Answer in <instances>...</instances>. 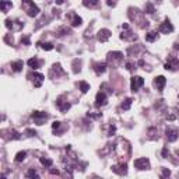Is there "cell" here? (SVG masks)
Here are the masks:
<instances>
[{
	"label": "cell",
	"mask_w": 179,
	"mask_h": 179,
	"mask_svg": "<svg viewBox=\"0 0 179 179\" xmlns=\"http://www.w3.org/2000/svg\"><path fill=\"white\" fill-rule=\"evenodd\" d=\"M22 9H25L27 14L30 17H37L39 13V9L37 4H34V1H22Z\"/></svg>",
	"instance_id": "1"
},
{
	"label": "cell",
	"mask_w": 179,
	"mask_h": 179,
	"mask_svg": "<svg viewBox=\"0 0 179 179\" xmlns=\"http://www.w3.org/2000/svg\"><path fill=\"white\" fill-rule=\"evenodd\" d=\"M143 84H144V79H143V77H140V76H134V77H132L130 87H132L133 92L139 91V88H140V87H143Z\"/></svg>",
	"instance_id": "2"
},
{
	"label": "cell",
	"mask_w": 179,
	"mask_h": 179,
	"mask_svg": "<svg viewBox=\"0 0 179 179\" xmlns=\"http://www.w3.org/2000/svg\"><path fill=\"white\" fill-rule=\"evenodd\" d=\"M31 118L35 121L37 125H42L43 122L48 119V113L46 112H39V111H35L34 113L31 115Z\"/></svg>",
	"instance_id": "3"
},
{
	"label": "cell",
	"mask_w": 179,
	"mask_h": 179,
	"mask_svg": "<svg viewBox=\"0 0 179 179\" xmlns=\"http://www.w3.org/2000/svg\"><path fill=\"white\" fill-rule=\"evenodd\" d=\"M134 167L137 169H148L150 168V161H148V158H137L134 161Z\"/></svg>",
	"instance_id": "4"
},
{
	"label": "cell",
	"mask_w": 179,
	"mask_h": 179,
	"mask_svg": "<svg viewBox=\"0 0 179 179\" xmlns=\"http://www.w3.org/2000/svg\"><path fill=\"white\" fill-rule=\"evenodd\" d=\"M165 133H167V139H168V141H175V140L179 137V130L176 129V127H168Z\"/></svg>",
	"instance_id": "5"
},
{
	"label": "cell",
	"mask_w": 179,
	"mask_h": 179,
	"mask_svg": "<svg viewBox=\"0 0 179 179\" xmlns=\"http://www.w3.org/2000/svg\"><path fill=\"white\" fill-rule=\"evenodd\" d=\"M158 31L162 32V34H171V32L174 31V25L169 22V20H165V21L160 25V28H158Z\"/></svg>",
	"instance_id": "6"
},
{
	"label": "cell",
	"mask_w": 179,
	"mask_h": 179,
	"mask_svg": "<svg viewBox=\"0 0 179 179\" xmlns=\"http://www.w3.org/2000/svg\"><path fill=\"white\" fill-rule=\"evenodd\" d=\"M97 38H98V41H100V42H106V41L111 38V31H109V30H106V28H104V30H100V31H98V35H97Z\"/></svg>",
	"instance_id": "7"
},
{
	"label": "cell",
	"mask_w": 179,
	"mask_h": 179,
	"mask_svg": "<svg viewBox=\"0 0 179 179\" xmlns=\"http://www.w3.org/2000/svg\"><path fill=\"white\" fill-rule=\"evenodd\" d=\"M106 104V94L104 91H101L97 94V98H95V106L100 108V106H104Z\"/></svg>",
	"instance_id": "8"
},
{
	"label": "cell",
	"mask_w": 179,
	"mask_h": 179,
	"mask_svg": "<svg viewBox=\"0 0 179 179\" xmlns=\"http://www.w3.org/2000/svg\"><path fill=\"white\" fill-rule=\"evenodd\" d=\"M122 30H125V32H122V35H121V38L122 39H134V35L132 34V31H130V28H129V24H123L122 25Z\"/></svg>",
	"instance_id": "9"
},
{
	"label": "cell",
	"mask_w": 179,
	"mask_h": 179,
	"mask_svg": "<svg viewBox=\"0 0 179 179\" xmlns=\"http://www.w3.org/2000/svg\"><path fill=\"white\" fill-rule=\"evenodd\" d=\"M179 67V60L176 58H174V56H171V58L168 59V62L165 63V69L167 70H175V69Z\"/></svg>",
	"instance_id": "10"
},
{
	"label": "cell",
	"mask_w": 179,
	"mask_h": 179,
	"mask_svg": "<svg viewBox=\"0 0 179 179\" xmlns=\"http://www.w3.org/2000/svg\"><path fill=\"white\" fill-rule=\"evenodd\" d=\"M28 77H30V79H32V80H34V85H35L37 88H39V87L42 85V81H43V79H45V77H43L42 74H39V73L30 74Z\"/></svg>",
	"instance_id": "11"
},
{
	"label": "cell",
	"mask_w": 179,
	"mask_h": 179,
	"mask_svg": "<svg viewBox=\"0 0 179 179\" xmlns=\"http://www.w3.org/2000/svg\"><path fill=\"white\" fill-rule=\"evenodd\" d=\"M165 84H167V79H165L164 76H158V77H155V80H154V85L157 87L158 91H162Z\"/></svg>",
	"instance_id": "12"
},
{
	"label": "cell",
	"mask_w": 179,
	"mask_h": 179,
	"mask_svg": "<svg viewBox=\"0 0 179 179\" xmlns=\"http://www.w3.org/2000/svg\"><path fill=\"white\" fill-rule=\"evenodd\" d=\"M56 105H58V108H59V111H60V112H67V109H70V104H69L67 101H63L62 97L58 98Z\"/></svg>",
	"instance_id": "13"
},
{
	"label": "cell",
	"mask_w": 179,
	"mask_h": 179,
	"mask_svg": "<svg viewBox=\"0 0 179 179\" xmlns=\"http://www.w3.org/2000/svg\"><path fill=\"white\" fill-rule=\"evenodd\" d=\"M112 171L118 175H126L127 174V165L126 164H121V165H113Z\"/></svg>",
	"instance_id": "14"
},
{
	"label": "cell",
	"mask_w": 179,
	"mask_h": 179,
	"mask_svg": "<svg viewBox=\"0 0 179 179\" xmlns=\"http://www.w3.org/2000/svg\"><path fill=\"white\" fill-rule=\"evenodd\" d=\"M6 27L10 28V30H20L22 27V22L21 21H11V20H6Z\"/></svg>",
	"instance_id": "15"
},
{
	"label": "cell",
	"mask_w": 179,
	"mask_h": 179,
	"mask_svg": "<svg viewBox=\"0 0 179 179\" xmlns=\"http://www.w3.org/2000/svg\"><path fill=\"white\" fill-rule=\"evenodd\" d=\"M70 18H71V25L73 27H79V25H81V22H83L81 17H79L76 13H71V14H70Z\"/></svg>",
	"instance_id": "16"
},
{
	"label": "cell",
	"mask_w": 179,
	"mask_h": 179,
	"mask_svg": "<svg viewBox=\"0 0 179 179\" xmlns=\"http://www.w3.org/2000/svg\"><path fill=\"white\" fill-rule=\"evenodd\" d=\"M94 70H95V73L100 76V74H102L106 70V64L104 62L102 63H94Z\"/></svg>",
	"instance_id": "17"
},
{
	"label": "cell",
	"mask_w": 179,
	"mask_h": 179,
	"mask_svg": "<svg viewBox=\"0 0 179 179\" xmlns=\"http://www.w3.org/2000/svg\"><path fill=\"white\" fill-rule=\"evenodd\" d=\"M28 66L32 67V69H38L39 66H41V62H39L37 58H31L30 60H28Z\"/></svg>",
	"instance_id": "18"
},
{
	"label": "cell",
	"mask_w": 179,
	"mask_h": 179,
	"mask_svg": "<svg viewBox=\"0 0 179 179\" xmlns=\"http://www.w3.org/2000/svg\"><path fill=\"white\" fill-rule=\"evenodd\" d=\"M22 66H24L22 60H17V62H14V63H11V69H13L14 71H21Z\"/></svg>",
	"instance_id": "19"
},
{
	"label": "cell",
	"mask_w": 179,
	"mask_h": 179,
	"mask_svg": "<svg viewBox=\"0 0 179 179\" xmlns=\"http://www.w3.org/2000/svg\"><path fill=\"white\" fill-rule=\"evenodd\" d=\"M158 37V34L155 31H151V32H148V34H146V41L147 42H154L155 39H157Z\"/></svg>",
	"instance_id": "20"
},
{
	"label": "cell",
	"mask_w": 179,
	"mask_h": 179,
	"mask_svg": "<svg viewBox=\"0 0 179 179\" xmlns=\"http://www.w3.org/2000/svg\"><path fill=\"white\" fill-rule=\"evenodd\" d=\"M11 1H0V10L3 11V13H7V10L11 7Z\"/></svg>",
	"instance_id": "21"
},
{
	"label": "cell",
	"mask_w": 179,
	"mask_h": 179,
	"mask_svg": "<svg viewBox=\"0 0 179 179\" xmlns=\"http://www.w3.org/2000/svg\"><path fill=\"white\" fill-rule=\"evenodd\" d=\"M132 102H133L132 98H126V100H125V102L121 105V108L123 109V111H127V109L130 108V105H132Z\"/></svg>",
	"instance_id": "22"
},
{
	"label": "cell",
	"mask_w": 179,
	"mask_h": 179,
	"mask_svg": "<svg viewBox=\"0 0 179 179\" xmlns=\"http://www.w3.org/2000/svg\"><path fill=\"white\" fill-rule=\"evenodd\" d=\"M38 46L42 48V49H45V51H52L53 49V45L51 42H38Z\"/></svg>",
	"instance_id": "23"
},
{
	"label": "cell",
	"mask_w": 179,
	"mask_h": 179,
	"mask_svg": "<svg viewBox=\"0 0 179 179\" xmlns=\"http://www.w3.org/2000/svg\"><path fill=\"white\" fill-rule=\"evenodd\" d=\"M27 179H39V176H38V174L34 171V169H28V172H27Z\"/></svg>",
	"instance_id": "24"
},
{
	"label": "cell",
	"mask_w": 179,
	"mask_h": 179,
	"mask_svg": "<svg viewBox=\"0 0 179 179\" xmlns=\"http://www.w3.org/2000/svg\"><path fill=\"white\" fill-rule=\"evenodd\" d=\"M41 162H42V165H45V167H46V168H51V167H52V160H51V158H46V157H42L41 158Z\"/></svg>",
	"instance_id": "25"
},
{
	"label": "cell",
	"mask_w": 179,
	"mask_h": 179,
	"mask_svg": "<svg viewBox=\"0 0 179 179\" xmlns=\"http://www.w3.org/2000/svg\"><path fill=\"white\" fill-rule=\"evenodd\" d=\"M25 155H27V153L25 151H20V153L16 155V158H14V161L16 162H21V161H24V158H25Z\"/></svg>",
	"instance_id": "26"
},
{
	"label": "cell",
	"mask_w": 179,
	"mask_h": 179,
	"mask_svg": "<svg viewBox=\"0 0 179 179\" xmlns=\"http://www.w3.org/2000/svg\"><path fill=\"white\" fill-rule=\"evenodd\" d=\"M79 87H80V90H81V92H84V94L90 90V85L87 84L85 81H80V83H79Z\"/></svg>",
	"instance_id": "27"
},
{
	"label": "cell",
	"mask_w": 179,
	"mask_h": 179,
	"mask_svg": "<svg viewBox=\"0 0 179 179\" xmlns=\"http://www.w3.org/2000/svg\"><path fill=\"white\" fill-rule=\"evenodd\" d=\"M60 122H53V125H52V129L55 130V132H59V129H60Z\"/></svg>",
	"instance_id": "28"
},
{
	"label": "cell",
	"mask_w": 179,
	"mask_h": 179,
	"mask_svg": "<svg viewBox=\"0 0 179 179\" xmlns=\"http://www.w3.org/2000/svg\"><path fill=\"white\" fill-rule=\"evenodd\" d=\"M146 10H147V13H150V14H151V13H154L153 4H151V3H147V4H146Z\"/></svg>",
	"instance_id": "29"
},
{
	"label": "cell",
	"mask_w": 179,
	"mask_h": 179,
	"mask_svg": "<svg viewBox=\"0 0 179 179\" xmlns=\"http://www.w3.org/2000/svg\"><path fill=\"white\" fill-rule=\"evenodd\" d=\"M97 4H98V1H84V6H87V7H92Z\"/></svg>",
	"instance_id": "30"
},
{
	"label": "cell",
	"mask_w": 179,
	"mask_h": 179,
	"mask_svg": "<svg viewBox=\"0 0 179 179\" xmlns=\"http://www.w3.org/2000/svg\"><path fill=\"white\" fill-rule=\"evenodd\" d=\"M169 175H171V172H169V169L164 168V169H162V178H167V176H169Z\"/></svg>",
	"instance_id": "31"
},
{
	"label": "cell",
	"mask_w": 179,
	"mask_h": 179,
	"mask_svg": "<svg viewBox=\"0 0 179 179\" xmlns=\"http://www.w3.org/2000/svg\"><path fill=\"white\" fill-rule=\"evenodd\" d=\"M11 139H20V134H18L16 130H13V132H11Z\"/></svg>",
	"instance_id": "32"
},
{
	"label": "cell",
	"mask_w": 179,
	"mask_h": 179,
	"mask_svg": "<svg viewBox=\"0 0 179 179\" xmlns=\"http://www.w3.org/2000/svg\"><path fill=\"white\" fill-rule=\"evenodd\" d=\"M21 42H22V43H25V45H31V42H30V38H27V37L22 38Z\"/></svg>",
	"instance_id": "33"
},
{
	"label": "cell",
	"mask_w": 179,
	"mask_h": 179,
	"mask_svg": "<svg viewBox=\"0 0 179 179\" xmlns=\"http://www.w3.org/2000/svg\"><path fill=\"white\" fill-rule=\"evenodd\" d=\"M115 130H116V127H115V126H111V127H109V136L115 134Z\"/></svg>",
	"instance_id": "34"
},
{
	"label": "cell",
	"mask_w": 179,
	"mask_h": 179,
	"mask_svg": "<svg viewBox=\"0 0 179 179\" xmlns=\"http://www.w3.org/2000/svg\"><path fill=\"white\" fill-rule=\"evenodd\" d=\"M126 67H127V70H130V71H132L133 69H136V67H133V63H127Z\"/></svg>",
	"instance_id": "35"
},
{
	"label": "cell",
	"mask_w": 179,
	"mask_h": 179,
	"mask_svg": "<svg viewBox=\"0 0 179 179\" xmlns=\"http://www.w3.org/2000/svg\"><path fill=\"white\" fill-rule=\"evenodd\" d=\"M167 153H168V148L165 147V148L162 150V157H164V158H167Z\"/></svg>",
	"instance_id": "36"
},
{
	"label": "cell",
	"mask_w": 179,
	"mask_h": 179,
	"mask_svg": "<svg viewBox=\"0 0 179 179\" xmlns=\"http://www.w3.org/2000/svg\"><path fill=\"white\" fill-rule=\"evenodd\" d=\"M51 174H53V175H59V171H58V169H51Z\"/></svg>",
	"instance_id": "37"
},
{
	"label": "cell",
	"mask_w": 179,
	"mask_h": 179,
	"mask_svg": "<svg viewBox=\"0 0 179 179\" xmlns=\"http://www.w3.org/2000/svg\"><path fill=\"white\" fill-rule=\"evenodd\" d=\"M1 179H6V175H1Z\"/></svg>",
	"instance_id": "38"
},
{
	"label": "cell",
	"mask_w": 179,
	"mask_h": 179,
	"mask_svg": "<svg viewBox=\"0 0 179 179\" xmlns=\"http://www.w3.org/2000/svg\"><path fill=\"white\" fill-rule=\"evenodd\" d=\"M178 154H179V151H178Z\"/></svg>",
	"instance_id": "39"
}]
</instances>
